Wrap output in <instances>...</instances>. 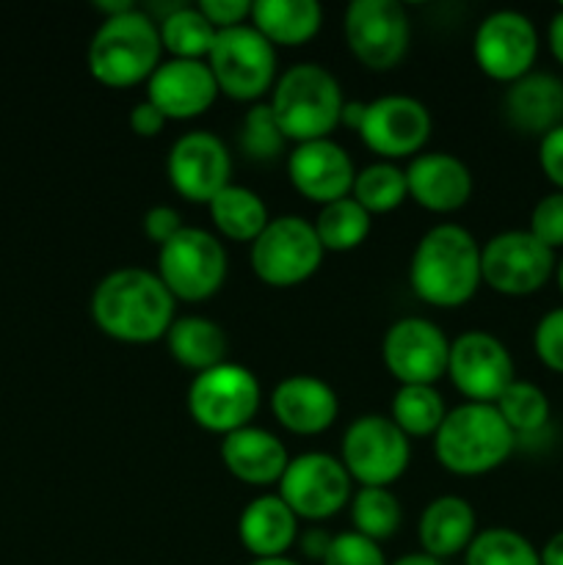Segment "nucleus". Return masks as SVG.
<instances>
[{"mask_svg":"<svg viewBox=\"0 0 563 565\" xmlns=\"http://www.w3.org/2000/svg\"><path fill=\"white\" fill-rule=\"evenodd\" d=\"M221 463L232 478L246 486H274L285 475L290 456L282 439L270 430L246 425L221 439Z\"/></svg>","mask_w":563,"mask_h":565,"instance_id":"23","label":"nucleus"},{"mask_svg":"<svg viewBox=\"0 0 563 565\" xmlns=\"http://www.w3.org/2000/svg\"><path fill=\"white\" fill-rule=\"evenodd\" d=\"M351 522L353 533L381 544V541L392 539L401 530V502H397V497L390 489L359 486L357 494L351 497Z\"/></svg>","mask_w":563,"mask_h":565,"instance_id":"35","label":"nucleus"},{"mask_svg":"<svg viewBox=\"0 0 563 565\" xmlns=\"http://www.w3.org/2000/svg\"><path fill=\"white\" fill-rule=\"evenodd\" d=\"M364 108H368V103H362V99H346L340 125L351 127V130L359 132V127H362V119H364Z\"/></svg>","mask_w":563,"mask_h":565,"instance_id":"48","label":"nucleus"},{"mask_svg":"<svg viewBox=\"0 0 563 565\" xmlns=\"http://www.w3.org/2000/svg\"><path fill=\"white\" fill-rule=\"evenodd\" d=\"M276 423L296 436H318L334 425L340 414L337 392L318 375L296 373L282 379L270 392Z\"/></svg>","mask_w":563,"mask_h":565,"instance_id":"21","label":"nucleus"},{"mask_svg":"<svg viewBox=\"0 0 563 565\" xmlns=\"http://www.w3.org/2000/svg\"><path fill=\"white\" fill-rule=\"evenodd\" d=\"M158 22L149 11L132 6L130 11L105 17L88 42V72L108 88H130L147 83L160 66Z\"/></svg>","mask_w":563,"mask_h":565,"instance_id":"5","label":"nucleus"},{"mask_svg":"<svg viewBox=\"0 0 563 565\" xmlns=\"http://www.w3.org/2000/svg\"><path fill=\"white\" fill-rule=\"evenodd\" d=\"M331 539H334V535H329V533H326V530L309 527L307 533H304L301 539H298V544H301L304 555L312 557V561L323 563L326 552H329V546H331Z\"/></svg>","mask_w":563,"mask_h":565,"instance_id":"45","label":"nucleus"},{"mask_svg":"<svg viewBox=\"0 0 563 565\" xmlns=\"http://www.w3.org/2000/svg\"><path fill=\"white\" fill-rule=\"evenodd\" d=\"M263 403L257 375L235 362L215 364L193 375L188 386V414L199 428L230 436L252 425Z\"/></svg>","mask_w":563,"mask_h":565,"instance_id":"6","label":"nucleus"},{"mask_svg":"<svg viewBox=\"0 0 563 565\" xmlns=\"http://www.w3.org/2000/svg\"><path fill=\"white\" fill-rule=\"evenodd\" d=\"M447 379L467 397V403H497L517 381V367L500 337L469 329L450 342Z\"/></svg>","mask_w":563,"mask_h":565,"instance_id":"15","label":"nucleus"},{"mask_svg":"<svg viewBox=\"0 0 563 565\" xmlns=\"http://www.w3.org/2000/svg\"><path fill=\"white\" fill-rule=\"evenodd\" d=\"M348 50L373 72L395 70L412 44V20L397 0H353L342 14Z\"/></svg>","mask_w":563,"mask_h":565,"instance_id":"11","label":"nucleus"},{"mask_svg":"<svg viewBox=\"0 0 563 565\" xmlns=\"http://www.w3.org/2000/svg\"><path fill=\"white\" fill-rule=\"evenodd\" d=\"M495 406L502 414L508 428L513 430V436H517V445L519 439L544 434L546 425H550V397L533 381L517 379L502 392Z\"/></svg>","mask_w":563,"mask_h":565,"instance_id":"34","label":"nucleus"},{"mask_svg":"<svg viewBox=\"0 0 563 565\" xmlns=\"http://www.w3.org/2000/svg\"><path fill=\"white\" fill-rule=\"evenodd\" d=\"M541 565H563V530H557L555 535H550L544 546L539 550Z\"/></svg>","mask_w":563,"mask_h":565,"instance_id":"47","label":"nucleus"},{"mask_svg":"<svg viewBox=\"0 0 563 565\" xmlns=\"http://www.w3.org/2000/svg\"><path fill=\"white\" fill-rule=\"evenodd\" d=\"M204 61L213 72L219 92L237 103H263L279 77L276 47L252 22L215 33V42Z\"/></svg>","mask_w":563,"mask_h":565,"instance_id":"7","label":"nucleus"},{"mask_svg":"<svg viewBox=\"0 0 563 565\" xmlns=\"http://www.w3.org/2000/svg\"><path fill=\"white\" fill-rule=\"evenodd\" d=\"M237 143H241V152L248 160H259V163L276 160L285 152L287 138L279 130V125H276L274 110H270L268 103H254L243 114L241 130H237Z\"/></svg>","mask_w":563,"mask_h":565,"instance_id":"37","label":"nucleus"},{"mask_svg":"<svg viewBox=\"0 0 563 565\" xmlns=\"http://www.w3.org/2000/svg\"><path fill=\"white\" fill-rule=\"evenodd\" d=\"M166 177L182 199L210 204L232 182V152L215 132H182L166 158Z\"/></svg>","mask_w":563,"mask_h":565,"instance_id":"17","label":"nucleus"},{"mask_svg":"<svg viewBox=\"0 0 563 565\" xmlns=\"http://www.w3.org/2000/svg\"><path fill=\"white\" fill-rule=\"evenodd\" d=\"M528 232L546 248H563V191H552L535 202Z\"/></svg>","mask_w":563,"mask_h":565,"instance_id":"39","label":"nucleus"},{"mask_svg":"<svg viewBox=\"0 0 563 565\" xmlns=\"http://www.w3.org/2000/svg\"><path fill=\"white\" fill-rule=\"evenodd\" d=\"M351 196L370 215L392 213V210H397L408 199L406 169L395 166L392 160H375V163L357 171Z\"/></svg>","mask_w":563,"mask_h":565,"instance_id":"33","label":"nucleus"},{"mask_svg":"<svg viewBox=\"0 0 563 565\" xmlns=\"http://www.w3.org/2000/svg\"><path fill=\"white\" fill-rule=\"evenodd\" d=\"M517 447L495 403H467L450 408L434 434V456L447 472L461 478L495 472Z\"/></svg>","mask_w":563,"mask_h":565,"instance_id":"4","label":"nucleus"},{"mask_svg":"<svg viewBox=\"0 0 563 565\" xmlns=\"http://www.w3.org/2000/svg\"><path fill=\"white\" fill-rule=\"evenodd\" d=\"M210 221L219 230V235L230 237V241L248 243L252 246L259 237V232L268 226L270 215L268 207H265L263 196L257 191L246 185H230L208 204Z\"/></svg>","mask_w":563,"mask_h":565,"instance_id":"29","label":"nucleus"},{"mask_svg":"<svg viewBox=\"0 0 563 565\" xmlns=\"http://www.w3.org/2000/svg\"><path fill=\"white\" fill-rule=\"evenodd\" d=\"M555 252L528 230H506L480 246L484 285L502 296L539 292L555 274Z\"/></svg>","mask_w":563,"mask_h":565,"instance_id":"13","label":"nucleus"},{"mask_svg":"<svg viewBox=\"0 0 563 565\" xmlns=\"http://www.w3.org/2000/svg\"><path fill=\"white\" fill-rule=\"evenodd\" d=\"M546 39H550V50L557 58V64L563 66V3L557 6V11L552 14L550 28H546Z\"/></svg>","mask_w":563,"mask_h":565,"instance_id":"46","label":"nucleus"},{"mask_svg":"<svg viewBox=\"0 0 563 565\" xmlns=\"http://www.w3.org/2000/svg\"><path fill=\"white\" fill-rule=\"evenodd\" d=\"M408 285L414 296L431 307H461L484 285L480 243L461 224L431 226L412 252Z\"/></svg>","mask_w":563,"mask_h":565,"instance_id":"2","label":"nucleus"},{"mask_svg":"<svg viewBox=\"0 0 563 565\" xmlns=\"http://www.w3.org/2000/svg\"><path fill=\"white\" fill-rule=\"evenodd\" d=\"M237 539L254 557H285L298 541V516L279 494H259L237 516Z\"/></svg>","mask_w":563,"mask_h":565,"instance_id":"25","label":"nucleus"},{"mask_svg":"<svg viewBox=\"0 0 563 565\" xmlns=\"http://www.w3.org/2000/svg\"><path fill=\"white\" fill-rule=\"evenodd\" d=\"M158 33L160 44H163V53H169L171 58L204 61L219 31L199 11V6L174 3V9L166 11L158 20Z\"/></svg>","mask_w":563,"mask_h":565,"instance_id":"30","label":"nucleus"},{"mask_svg":"<svg viewBox=\"0 0 563 565\" xmlns=\"http://www.w3.org/2000/svg\"><path fill=\"white\" fill-rule=\"evenodd\" d=\"M196 6L213 22L215 31H226L252 20V0H202Z\"/></svg>","mask_w":563,"mask_h":565,"instance_id":"41","label":"nucleus"},{"mask_svg":"<svg viewBox=\"0 0 563 565\" xmlns=\"http://www.w3.org/2000/svg\"><path fill=\"white\" fill-rule=\"evenodd\" d=\"M502 110L513 130L528 136H546L563 125V81L550 72H528L508 83Z\"/></svg>","mask_w":563,"mask_h":565,"instance_id":"24","label":"nucleus"},{"mask_svg":"<svg viewBox=\"0 0 563 565\" xmlns=\"http://www.w3.org/2000/svg\"><path fill=\"white\" fill-rule=\"evenodd\" d=\"M287 177L304 199L323 207L337 199L351 196L357 169L351 154L340 143L331 138H318L293 147V152L287 154Z\"/></svg>","mask_w":563,"mask_h":565,"instance_id":"19","label":"nucleus"},{"mask_svg":"<svg viewBox=\"0 0 563 565\" xmlns=\"http://www.w3.org/2000/svg\"><path fill=\"white\" fill-rule=\"evenodd\" d=\"M230 268L226 248L213 232L202 226H182L169 243L158 248V279L174 301H208L221 290Z\"/></svg>","mask_w":563,"mask_h":565,"instance_id":"8","label":"nucleus"},{"mask_svg":"<svg viewBox=\"0 0 563 565\" xmlns=\"http://www.w3.org/2000/svg\"><path fill=\"white\" fill-rule=\"evenodd\" d=\"M163 340L171 359L182 364V367L193 370V373H204V370L215 367V364H224L226 351H230L224 329L215 320L202 318V315L174 318Z\"/></svg>","mask_w":563,"mask_h":565,"instance_id":"28","label":"nucleus"},{"mask_svg":"<svg viewBox=\"0 0 563 565\" xmlns=\"http://www.w3.org/2000/svg\"><path fill=\"white\" fill-rule=\"evenodd\" d=\"M268 105L287 141L304 143L329 138L334 132L346 97L334 72L315 61H304L287 66L276 77Z\"/></svg>","mask_w":563,"mask_h":565,"instance_id":"3","label":"nucleus"},{"mask_svg":"<svg viewBox=\"0 0 563 565\" xmlns=\"http://www.w3.org/2000/svg\"><path fill=\"white\" fill-rule=\"evenodd\" d=\"M177 301L158 274L125 265L97 281L92 292V318L105 337L130 345L163 340L174 323Z\"/></svg>","mask_w":563,"mask_h":565,"instance_id":"1","label":"nucleus"},{"mask_svg":"<svg viewBox=\"0 0 563 565\" xmlns=\"http://www.w3.org/2000/svg\"><path fill=\"white\" fill-rule=\"evenodd\" d=\"M533 348L541 364H546L555 373H563V307L550 309L544 318L535 323Z\"/></svg>","mask_w":563,"mask_h":565,"instance_id":"40","label":"nucleus"},{"mask_svg":"<svg viewBox=\"0 0 563 565\" xmlns=\"http://www.w3.org/2000/svg\"><path fill=\"white\" fill-rule=\"evenodd\" d=\"M464 565H541V555L517 530L486 527L464 552Z\"/></svg>","mask_w":563,"mask_h":565,"instance_id":"36","label":"nucleus"},{"mask_svg":"<svg viewBox=\"0 0 563 565\" xmlns=\"http://www.w3.org/2000/svg\"><path fill=\"white\" fill-rule=\"evenodd\" d=\"M169 119L155 108L149 99H141V103L132 105L130 110V130L136 132L138 138H155L166 130Z\"/></svg>","mask_w":563,"mask_h":565,"instance_id":"44","label":"nucleus"},{"mask_svg":"<svg viewBox=\"0 0 563 565\" xmlns=\"http://www.w3.org/2000/svg\"><path fill=\"white\" fill-rule=\"evenodd\" d=\"M447 408L436 386H397L390 406V419L408 436V439H425L439 430Z\"/></svg>","mask_w":563,"mask_h":565,"instance_id":"32","label":"nucleus"},{"mask_svg":"<svg viewBox=\"0 0 563 565\" xmlns=\"http://www.w3.org/2000/svg\"><path fill=\"white\" fill-rule=\"evenodd\" d=\"M472 55L486 77L513 83L533 72L539 58V31L528 14L497 9L480 20L472 36Z\"/></svg>","mask_w":563,"mask_h":565,"instance_id":"14","label":"nucleus"},{"mask_svg":"<svg viewBox=\"0 0 563 565\" xmlns=\"http://www.w3.org/2000/svg\"><path fill=\"white\" fill-rule=\"evenodd\" d=\"M312 226L323 252H353L368 241L373 215L357 199L346 196L323 204Z\"/></svg>","mask_w":563,"mask_h":565,"instance_id":"31","label":"nucleus"},{"mask_svg":"<svg viewBox=\"0 0 563 565\" xmlns=\"http://www.w3.org/2000/svg\"><path fill=\"white\" fill-rule=\"evenodd\" d=\"M408 199L431 213H456L472 196V171L450 152H419L406 169Z\"/></svg>","mask_w":563,"mask_h":565,"instance_id":"22","label":"nucleus"},{"mask_svg":"<svg viewBox=\"0 0 563 565\" xmlns=\"http://www.w3.org/2000/svg\"><path fill=\"white\" fill-rule=\"evenodd\" d=\"M539 166L555 191H563V125L539 138Z\"/></svg>","mask_w":563,"mask_h":565,"instance_id":"43","label":"nucleus"},{"mask_svg":"<svg viewBox=\"0 0 563 565\" xmlns=\"http://www.w3.org/2000/svg\"><path fill=\"white\" fill-rule=\"evenodd\" d=\"M417 535L425 555L436 557V561L445 563L447 557L464 555L475 535H478L475 508L464 497H436L425 505L423 516H419Z\"/></svg>","mask_w":563,"mask_h":565,"instance_id":"26","label":"nucleus"},{"mask_svg":"<svg viewBox=\"0 0 563 565\" xmlns=\"http://www.w3.org/2000/svg\"><path fill=\"white\" fill-rule=\"evenodd\" d=\"M141 226H144V235L160 248L163 243H169L185 224H182L180 213H177L174 207H169V204H155V207H149L147 213H144Z\"/></svg>","mask_w":563,"mask_h":565,"instance_id":"42","label":"nucleus"},{"mask_svg":"<svg viewBox=\"0 0 563 565\" xmlns=\"http://www.w3.org/2000/svg\"><path fill=\"white\" fill-rule=\"evenodd\" d=\"M132 6L136 3H130V0H97V3H94V9L103 11L105 17H116V14H125V11H130Z\"/></svg>","mask_w":563,"mask_h":565,"instance_id":"49","label":"nucleus"},{"mask_svg":"<svg viewBox=\"0 0 563 565\" xmlns=\"http://www.w3.org/2000/svg\"><path fill=\"white\" fill-rule=\"evenodd\" d=\"M252 22L274 47H298L323 25L318 0H252Z\"/></svg>","mask_w":563,"mask_h":565,"instance_id":"27","label":"nucleus"},{"mask_svg":"<svg viewBox=\"0 0 563 565\" xmlns=\"http://www.w3.org/2000/svg\"><path fill=\"white\" fill-rule=\"evenodd\" d=\"M323 565H390V561H386L381 544L348 530V533L331 539Z\"/></svg>","mask_w":563,"mask_h":565,"instance_id":"38","label":"nucleus"},{"mask_svg":"<svg viewBox=\"0 0 563 565\" xmlns=\"http://www.w3.org/2000/svg\"><path fill=\"white\" fill-rule=\"evenodd\" d=\"M248 565H301L296 561H290V557H263V561H252Z\"/></svg>","mask_w":563,"mask_h":565,"instance_id":"51","label":"nucleus"},{"mask_svg":"<svg viewBox=\"0 0 563 565\" xmlns=\"http://www.w3.org/2000/svg\"><path fill=\"white\" fill-rule=\"evenodd\" d=\"M276 494L287 502L298 522H326L353 497V480L340 458L329 452H301L290 458Z\"/></svg>","mask_w":563,"mask_h":565,"instance_id":"12","label":"nucleus"},{"mask_svg":"<svg viewBox=\"0 0 563 565\" xmlns=\"http://www.w3.org/2000/svg\"><path fill=\"white\" fill-rule=\"evenodd\" d=\"M323 254L312 221L276 215L248 248V263L254 276L268 287H296L320 268Z\"/></svg>","mask_w":563,"mask_h":565,"instance_id":"9","label":"nucleus"},{"mask_svg":"<svg viewBox=\"0 0 563 565\" xmlns=\"http://www.w3.org/2000/svg\"><path fill=\"white\" fill-rule=\"evenodd\" d=\"M340 461L353 483L386 489L408 469L412 439L384 414H362L342 434Z\"/></svg>","mask_w":563,"mask_h":565,"instance_id":"10","label":"nucleus"},{"mask_svg":"<svg viewBox=\"0 0 563 565\" xmlns=\"http://www.w3.org/2000/svg\"><path fill=\"white\" fill-rule=\"evenodd\" d=\"M390 565H445V563L436 561V557H431V555H425V552H408V555H401Z\"/></svg>","mask_w":563,"mask_h":565,"instance_id":"50","label":"nucleus"},{"mask_svg":"<svg viewBox=\"0 0 563 565\" xmlns=\"http://www.w3.org/2000/svg\"><path fill=\"white\" fill-rule=\"evenodd\" d=\"M555 276H557V287H561V292H563V257H561V263L555 265Z\"/></svg>","mask_w":563,"mask_h":565,"instance_id":"52","label":"nucleus"},{"mask_svg":"<svg viewBox=\"0 0 563 565\" xmlns=\"http://www.w3.org/2000/svg\"><path fill=\"white\" fill-rule=\"evenodd\" d=\"M450 340L428 318H401L381 340V359L401 386H436L447 375Z\"/></svg>","mask_w":563,"mask_h":565,"instance_id":"16","label":"nucleus"},{"mask_svg":"<svg viewBox=\"0 0 563 565\" xmlns=\"http://www.w3.org/2000/svg\"><path fill=\"white\" fill-rule=\"evenodd\" d=\"M431 127H434L431 110L417 97L384 94L364 108L359 138L381 160H397L419 154V149L428 143Z\"/></svg>","mask_w":563,"mask_h":565,"instance_id":"18","label":"nucleus"},{"mask_svg":"<svg viewBox=\"0 0 563 565\" xmlns=\"http://www.w3.org/2000/svg\"><path fill=\"white\" fill-rule=\"evenodd\" d=\"M219 86L208 61L169 58L160 61L158 70L147 81V99L166 119H196L219 97Z\"/></svg>","mask_w":563,"mask_h":565,"instance_id":"20","label":"nucleus"}]
</instances>
